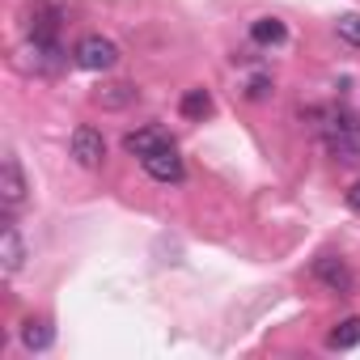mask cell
<instances>
[{
	"label": "cell",
	"instance_id": "obj_13",
	"mask_svg": "<svg viewBox=\"0 0 360 360\" xmlns=\"http://www.w3.org/2000/svg\"><path fill=\"white\" fill-rule=\"evenodd\" d=\"M250 39H255V43H263V47H276V43H284V39H288V26H284L280 18H259V22L250 26Z\"/></svg>",
	"mask_w": 360,
	"mask_h": 360
},
{
	"label": "cell",
	"instance_id": "obj_14",
	"mask_svg": "<svg viewBox=\"0 0 360 360\" xmlns=\"http://www.w3.org/2000/svg\"><path fill=\"white\" fill-rule=\"evenodd\" d=\"M326 343L335 347V352H347V347H360V318H343L330 335H326Z\"/></svg>",
	"mask_w": 360,
	"mask_h": 360
},
{
	"label": "cell",
	"instance_id": "obj_9",
	"mask_svg": "<svg viewBox=\"0 0 360 360\" xmlns=\"http://www.w3.org/2000/svg\"><path fill=\"white\" fill-rule=\"evenodd\" d=\"M72 157H77L85 169L102 165V157H106V140H102V131H94V127H77V131H72Z\"/></svg>",
	"mask_w": 360,
	"mask_h": 360
},
{
	"label": "cell",
	"instance_id": "obj_15",
	"mask_svg": "<svg viewBox=\"0 0 360 360\" xmlns=\"http://www.w3.org/2000/svg\"><path fill=\"white\" fill-rule=\"evenodd\" d=\"M183 115H187V119H208V115H212L208 89H187V94H183Z\"/></svg>",
	"mask_w": 360,
	"mask_h": 360
},
{
	"label": "cell",
	"instance_id": "obj_11",
	"mask_svg": "<svg viewBox=\"0 0 360 360\" xmlns=\"http://www.w3.org/2000/svg\"><path fill=\"white\" fill-rule=\"evenodd\" d=\"M140 94H136V85H127V81H110V85H102L98 94H94V102L102 106V110H123V106H131Z\"/></svg>",
	"mask_w": 360,
	"mask_h": 360
},
{
	"label": "cell",
	"instance_id": "obj_3",
	"mask_svg": "<svg viewBox=\"0 0 360 360\" xmlns=\"http://www.w3.org/2000/svg\"><path fill=\"white\" fill-rule=\"evenodd\" d=\"M72 56H77V68H85V72H110L119 64V47L106 34H85Z\"/></svg>",
	"mask_w": 360,
	"mask_h": 360
},
{
	"label": "cell",
	"instance_id": "obj_4",
	"mask_svg": "<svg viewBox=\"0 0 360 360\" xmlns=\"http://www.w3.org/2000/svg\"><path fill=\"white\" fill-rule=\"evenodd\" d=\"M140 165H144L148 178H157V183H183V174H187V165H183V157H178L174 144L153 148L148 157H140Z\"/></svg>",
	"mask_w": 360,
	"mask_h": 360
},
{
	"label": "cell",
	"instance_id": "obj_1",
	"mask_svg": "<svg viewBox=\"0 0 360 360\" xmlns=\"http://www.w3.org/2000/svg\"><path fill=\"white\" fill-rule=\"evenodd\" d=\"M322 140H326V148H330L335 161H343V165L360 161V123L352 115H335L330 110L326 123H322Z\"/></svg>",
	"mask_w": 360,
	"mask_h": 360
},
{
	"label": "cell",
	"instance_id": "obj_6",
	"mask_svg": "<svg viewBox=\"0 0 360 360\" xmlns=\"http://www.w3.org/2000/svg\"><path fill=\"white\" fill-rule=\"evenodd\" d=\"M0 204H5V212H18L26 204V174L18 157H5V165H0Z\"/></svg>",
	"mask_w": 360,
	"mask_h": 360
},
{
	"label": "cell",
	"instance_id": "obj_18",
	"mask_svg": "<svg viewBox=\"0 0 360 360\" xmlns=\"http://www.w3.org/2000/svg\"><path fill=\"white\" fill-rule=\"evenodd\" d=\"M347 208H356V212H360V183H356V187L347 191Z\"/></svg>",
	"mask_w": 360,
	"mask_h": 360
},
{
	"label": "cell",
	"instance_id": "obj_7",
	"mask_svg": "<svg viewBox=\"0 0 360 360\" xmlns=\"http://www.w3.org/2000/svg\"><path fill=\"white\" fill-rule=\"evenodd\" d=\"M314 280L326 284L330 292H352V267L335 255H318L314 259Z\"/></svg>",
	"mask_w": 360,
	"mask_h": 360
},
{
	"label": "cell",
	"instance_id": "obj_5",
	"mask_svg": "<svg viewBox=\"0 0 360 360\" xmlns=\"http://www.w3.org/2000/svg\"><path fill=\"white\" fill-rule=\"evenodd\" d=\"M22 263H26V246L13 225V212H5V221H0V267H5V276H18Z\"/></svg>",
	"mask_w": 360,
	"mask_h": 360
},
{
	"label": "cell",
	"instance_id": "obj_2",
	"mask_svg": "<svg viewBox=\"0 0 360 360\" xmlns=\"http://www.w3.org/2000/svg\"><path fill=\"white\" fill-rule=\"evenodd\" d=\"M22 68L34 77H60L68 68V56L60 47V39H26L22 47Z\"/></svg>",
	"mask_w": 360,
	"mask_h": 360
},
{
	"label": "cell",
	"instance_id": "obj_16",
	"mask_svg": "<svg viewBox=\"0 0 360 360\" xmlns=\"http://www.w3.org/2000/svg\"><path fill=\"white\" fill-rule=\"evenodd\" d=\"M335 30H339V39H343V43L360 47V13H343V18L335 22Z\"/></svg>",
	"mask_w": 360,
	"mask_h": 360
},
{
	"label": "cell",
	"instance_id": "obj_10",
	"mask_svg": "<svg viewBox=\"0 0 360 360\" xmlns=\"http://www.w3.org/2000/svg\"><path fill=\"white\" fill-rule=\"evenodd\" d=\"M161 144H174L165 127H140V131H127V136H123V148H127L131 157H148V153L161 148Z\"/></svg>",
	"mask_w": 360,
	"mask_h": 360
},
{
	"label": "cell",
	"instance_id": "obj_17",
	"mask_svg": "<svg viewBox=\"0 0 360 360\" xmlns=\"http://www.w3.org/2000/svg\"><path fill=\"white\" fill-rule=\"evenodd\" d=\"M263 94H267V81H263V77H255V81H250V98H263Z\"/></svg>",
	"mask_w": 360,
	"mask_h": 360
},
{
	"label": "cell",
	"instance_id": "obj_12",
	"mask_svg": "<svg viewBox=\"0 0 360 360\" xmlns=\"http://www.w3.org/2000/svg\"><path fill=\"white\" fill-rule=\"evenodd\" d=\"M22 343H26L30 352H47V347L56 343L51 322H43V318H39V322H34V318H30V322H22Z\"/></svg>",
	"mask_w": 360,
	"mask_h": 360
},
{
	"label": "cell",
	"instance_id": "obj_8",
	"mask_svg": "<svg viewBox=\"0 0 360 360\" xmlns=\"http://www.w3.org/2000/svg\"><path fill=\"white\" fill-rule=\"evenodd\" d=\"M60 34V9L47 0H34L26 9V39H56Z\"/></svg>",
	"mask_w": 360,
	"mask_h": 360
}]
</instances>
